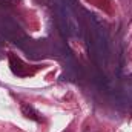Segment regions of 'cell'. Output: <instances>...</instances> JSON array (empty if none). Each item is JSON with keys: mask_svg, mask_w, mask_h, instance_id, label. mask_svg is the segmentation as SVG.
<instances>
[{"mask_svg": "<svg viewBox=\"0 0 132 132\" xmlns=\"http://www.w3.org/2000/svg\"><path fill=\"white\" fill-rule=\"evenodd\" d=\"M2 2H5V3H8V5H17L20 0H2Z\"/></svg>", "mask_w": 132, "mask_h": 132, "instance_id": "3957f363", "label": "cell"}, {"mask_svg": "<svg viewBox=\"0 0 132 132\" xmlns=\"http://www.w3.org/2000/svg\"><path fill=\"white\" fill-rule=\"evenodd\" d=\"M9 63H11V69L17 74V75H28L31 74L28 65H23L20 59H15L14 55H9Z\"/></svg>", "mask_w": 132, "mask_h": 132, "instance_id": "7a4b0ae2", "label": "cell"}, {"mask_svg": "<svg viewBox=\"0 0 132 132\" xmlns=\"http://www.w3.org/2000/svg\"><path fill=\"white\" fill-rule=\"evenodd\" d=\"M22 114L26 117V118H29V120H34V121H37V123H42L45 118L42 117V114L34 108V106H31V104H28V103H23L22 104Z\"/></svg>", "mask_w": 132, "mask_h": 132, "instance_id": "6da1fadb", "label": "cell"}]
</instances>
